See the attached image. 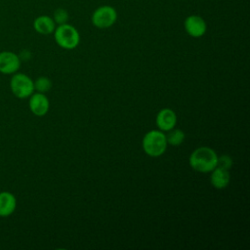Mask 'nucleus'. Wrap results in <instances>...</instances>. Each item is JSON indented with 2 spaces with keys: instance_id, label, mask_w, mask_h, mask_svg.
<instances>
[{
  "instance_id": "1",
  "label": "nucleus",
  "mask_w": 250,
  "mask_h": 250,
  "mask_svg": "<svg viewBox=\"0 0 250 250\" xmlns=\"http://www.w3.org/2000/svg\"><path fill=\"white\" fill-rule=\"evenodd\" d=\"M218 154L209 146L195 148L188 157L189 166L196 172L209 173L217 166Z\"/></svg>"
},
{
  "instance_id": "2",
  "label": "nucleus",
  "mask_w": 250,
  "mask_h": 250,
  "mask_svg": "<svg viewBox=\"0 0 250 250\" xmlns=\"http://www.w3.org/2000/svg\"><path fill=\"white\" fill-rule=\"evenodd\" d=\"M166 134L160 130H150L146 132L142 141L145 153L150 157L161 156L167 148Z\"/></svg>"
},
{
  "instance_id": "3",
  "label": "nucleus",
  "mask_w": 250,
  "mask_h": 250,
  "mask_svg": "<svg viewBox=\"0 0 250 250\" xmlns=\"http://www.w3.org/2000/svg\"><path fill=\"white\" fill-rule=\"evenodd\" d=\"M53 33L56 43L62 49L73 50L80 43L79 31L67 22L57 25Z\"/></svg>"
},
{
  "instance_id": "4",
  "label": "nucleus",
  "mask_w": 250,
  "mask_h": 250,
  "mask_svg": "<svg viewBox=\"0 0 250 250\" xmlns=\"http://www.w3.org/2000/svg\"><path fill=\"white\" fill-rule=\"evenodd\" d=\"M117 17L115 8L109 5H102L92 13L91 21L95 27L105 29L111 27L116 22Z\"/></svg>"
},
{
  "instance_id": "5",
  "label": "nucleus",
  "mask_w": 250,
  "mask_h": 250,
  "mask_svg": "<svg viewBox=\"0 0 250 250\" xmlns=\"http://www.w3.org/2000/svg\"><path fill=\"white\" fill-rule=\"evenodd\" d=\"M12 93L20 99L30 97L34 93V82L32 79L23 73L15 74L10 82Z\"/></svg>"
},
{
  "instance_id": "6",
  "label": "nucleus",
  "mask_w": 250,
  "mask_h": 250,
  "mask_svg": "<svg viewBox=\"0 0 250 250\" xmlns=\"http://www.w3.org/2000/svg\"><path fill=\"white\" fill-rule=\"evenodd\" d=\"M184 28L190 37L199 38L206 33L207 23L202 17L198 15H190L185 19Z\"/></svg>"
},
{
  "instance_id": "7",
  "label": "nucleus",
  "mask_w": 250,
  "mask_h": 250,
  "mask_svg": "<svg viewBox=\"0 0 250 250\" xmlns=\"http://www.w3.org/2000/svg\"><path fill=\"white\" fill-rule=\"evenodd\" d=\"M21 59L19 56L10 51L0 53V72L4 74H13L19 70Z\"/></svg>"
},
{
  "instance_id": "8",
  "label": "nucleus",
  "mask_w": 250,
  "mask_h": 250,
  "mask_svg": "<svg viewBox=\"0 0 250 250\" xmlns=\"http://www.w3.org/2000/svg\"><path fill=\"white\" fill-rule=\"evenodd\" d=\"M155 122L158 130L162 132H168L175 128L177 124V115L173 109L165 107L157 112Z\"/></svg>"
},
{
  "instance_id": "9",
  "label": "nucleus",
  "mask_w": 250,
  "mask_h": 250,
  "mask_svg": "<svg viewBox=\"0 0 250 250\" xmlns=\"http://www.w3.org/2000/svg\"><path fill=\"white\" fill-rule=\"evenodd\" d=\"M29 109L36 116H44L50 107L48 98L43 93H33L29 99Z\"/></svg>"
},
{
  "instance_id": "10",
  "label": "nucleus",
  "mask_w": 250,
  "mask_h": 250,
  "mask_svg": "<svg viewBox=\"0 0 250 250\" xmlns=\"http://www.w3.org/2000/svg\"><path fill=\"white\" fill-rule=\"evenodd\" d=\"M230 181V175L229 170L216 166L210 175V183L217 189L226 188Z\"/></svg>"
},
{
  "instance_id": "11",
  "label": "nucleus",
  "mask_w": 250,
  "mask_h": 250,
  "mask_svg": "<svg viewBox=\"0 0 250 250\" xmlns=\"http://www.w3.org/2000/svg\"><path fill=\"white\" fill-rule=\"evenodd\" d=\"M57 24L55 23L52 17L47 15H41L33 21V28L34 30L42 35L52 34L56 28Z\"/></svg>"
},
{
  "instance_id": "12",
  "label": "nucleus",
  "mask_w": 250,
  "mask_h": 250,
  "mask_svg": "<svg viewBox=\"0 0 250 250\" xmlns=\"http://www.w3.org/2000/svg\"><path fill=\"white\" fill-rule=\"evenodd\" d=\"M17 200L13 193L9 191L0 192V217H8L14 213Z\"/></svg>"
},
{
  "instance_id": "13",
  "label": "nucleus",
  "mask_w": 250,
  "mask_h": 250,
  "mask_svg": "<svg viewBox=\"0 0 250 250\" xmlns=\"http://www.w3.org/2000/svg\"><path fill=\"white\" fill-rule=\"evenodd\" d=\"M185 139H186V134L181 129L173 128L172 130L168 131V134L166 135L167 144L170 146H173L182 145L184 143Z\"/></svg>"
},
{
  "instance_id": "14",
  "label": "nucleus",
  "mask_w": 250,
  "mask_h": 250,
  "mask_svg": "<svg viewBox=\"0 0 250 250\" xmlns=\"http://www.w3.org/2000/svg\"><path fill=\"white\" fill-rule=\"evenodd\" d=\"M52 88V81L46 77V76H41L38 77L34 81V90H36L39 93H46Z\"/></svg>"
},
{
  "instance_id": "15",
  "label": "nucleus",
  "mask_w": 250,
  "mask_h": 250,
  "mask_svg": "<svg viewBox=\"0 0 250 250\" xmlns=\"http://www.w3.org/2000/svg\"><path fill=\"white\" fill-rule=\"evenodd\" d=\"M52 18H53L55 23L57 25H60V24L66 23L68 21L69 14H68L67 10H65L63 8H58L54 11V14H53Z\"/></svg>"
},
{
  "instance_id": "16",
  "label": "nucleus",
  "mask_w": 250,
  "mask_h": 250,
  "mask_svg": "<svg viewBox=\"0 0 250 250\" xmlns=\"http://www.w3.org/2000/svg\"><path fill=\"white\" fill-rule=\"evenodd\" d=\"M217 166L227 169V170H229L232 166V158L228 154H222V155L218 156Z\"/></svg>"
}]
</instances>
